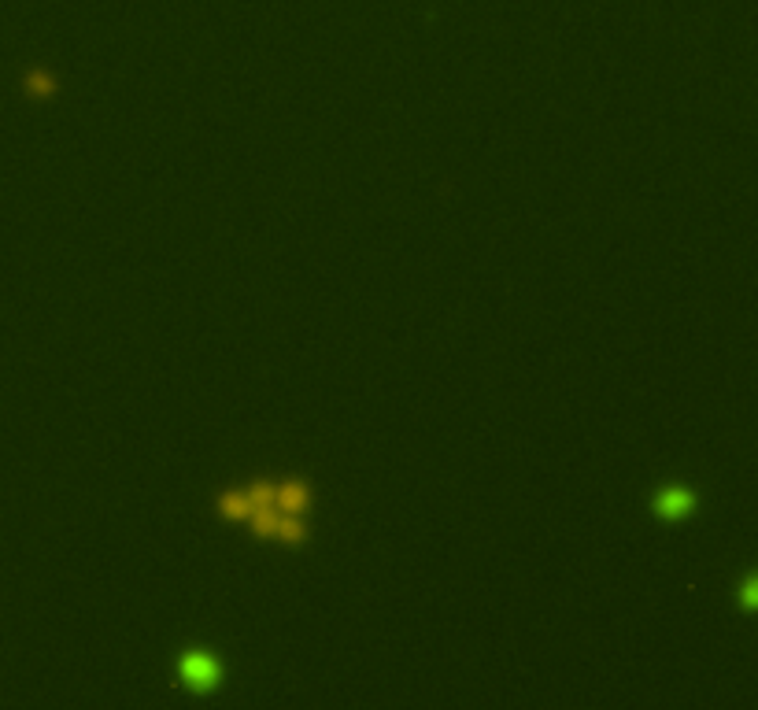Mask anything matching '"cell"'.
<instances>
[{
  "instance_id": "cell-2",
  "label": "cell",
  "mask_w": 758,
  "mask_h": 710,
  "mask_svg": "<svg viewBox=\"0 0 758 710\" xmlns=\"http://www.w3.org/2000/svg\"><path fill=\"white\" fill-rule=\"evenodd\" d=\"M174 677H178V685H182L185 692L211 696V692H219L222 681H226V666H222V659L211 648H185L178 651V659H174Z\"/></svg>"
},
{
  "instance_id": "cell-1",
  "label": "cell",
  "mask_w": 758,
  "mask_h": 710,
  "mask_svg": "<svg viewBox=\"0 0 758 710\" xmlns=\"http://www.w3.org/2000/svg\"><path fill=\"white\" fill-rule=\"evenodd\" d=\"M315 496V485L304 474H259L222 485L211 496V511L222 526L245 529L259 544L300 551L311 540Z\"/></svg>"
},
{
  "instance_id": "cell-4",
  "label": "cell",
  "mask_w": 758,
  "mask_h": 710,
  "mask_svg": "<svg viewBox=\"0 0 758 710\" xmlns=\"http://www.w3.org/2000/svg\"><path fill=\"white\" fill-rule=\"evenodd\" d=\"M23 89L30 93V97H37V100H49V97H56V78H52L45 67H34V71L26 74Z\"/></svg>"
},
{
  "instance_id": "cell-3",
  "label": "cell",
  "mask_w": 758,
  "mask_h": 710,
  "mask_svg": "<svg viewBox=\"0 0 758 710\" xmlns=\"http://www.w3.org/2000/svg\"><path fill=\"white\" fill-rule=\"evenodd\" d=\"M699 511V492L685 481H666L651 492V515L659 518L662 526H681Z\"/></svg>"
}]
</instances>
